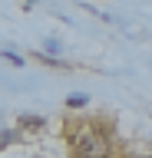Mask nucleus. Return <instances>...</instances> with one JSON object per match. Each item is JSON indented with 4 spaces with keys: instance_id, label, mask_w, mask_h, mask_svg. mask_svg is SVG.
Masks as SVG:
<instances>
[{
    "instance_id": "nucleus-1",
    "label": "nucleus",
    "mask_w": 152,
    "mask_h": 158,
    "mask_svg": "<svg viewBox=\"0 0 152 158\" xmlns=\"http://www.w3.org/2000/svg\"><path fill=\"white\" fill-rule=\"evenodd\" d=\"M73 152L76 158H109V138L96 125H80L73 132Z\"/></svg>"
},
{
    "instance_id": "nucleus-2",
    "label": "nucleus",
    "mask_w": 152,
    "mask_h": 158,
    "mask_svg": "<svg viewBox=\"0 0 152 158\" xmlns=\"http://www.w3.org/2000/svg\"><path fill=\"white\" fill-rule=\"evenodd\" d=\"M86 102H89V99H86V92H73V96L66 99V106H70V109H80V106H86Z\"/></svg>"
},
{
    "instance_id": "nucleus-3",
    "label": "nucleus",
    "mask_w": 152,
    "mask_h": 158,
    "mask_svg": "<svg viewBox=\"0 0 152 158\" xmlns=\"http://www.w3.org/2000/svg\"><path fill=\"white\" fill-rule=\"evenodd\" d=\"M20 122H23V125H43V118H40V115H23Z\"/></svg>"
}]
</instances>
